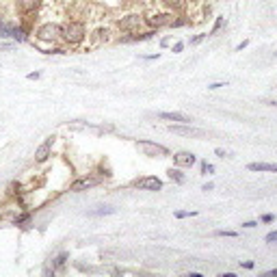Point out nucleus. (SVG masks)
<instances>
[{"label":"nucleus","mask_w":277,"mask_h":277,"mask_svg":"<svg viewBox=\"0 0 277 277\" xmlns=\"http://www.w3.org/2000/svg\"><path fill=\"white\" fill-rule=\"evenodd\" d=\"M188 216H197V210H175V219H188Z\"/></svg>","instance_id":"nucleus-23"},{"label":"nucleus","mask_w":277,"mask_h":277,"mask_svg":"<svg viewBox=\"0 0 277 277\" xmlns=\"http://www.w3.org/2000/svg\"><path fill=\"white\" fill-rule=\"evenodd\" d=\"M215 236H225V238H236L238 232H234V230H216Z\"/></svg>","instance_id":"nucleus-24"},{"label":"nucleus","mask_w":277,"mask_h":277,"mask_svg":"<svg viewBox=\"0 0 277 277\" xmlns=\"http://www.w3.org/2000/svg\"><path fill=\"white\" fill-rule=\"evenodd\" d=\"M167 178L171 180L173 184H184V182H186V175H184L182 167H178V165H175V167H169V169H167Z\"/></svg>","instance_id":"nucleus-18"},{"label":"nucleus","mask_w":277,"mask_h":277,"mask_svg":"<svg viewBox=\"0 0 277 277\" xmlns=\"http://www.w3.org/2000/svg\"><path fill=\"white\" fill-rule=\"evenodd\" d=\"M266 104H269V106H275V108H277V102H266Z\"/></svg>","instance_id":"nucleus-42"},{"label":"nucleus","mask_w":277,"mask_h":277,"mask_svg":"<svg viewBox=\"0 0 277 277\" xmlns=\"http://www.w3.org/2000/svg\"><path fill=\"white\" fill-rule=\"evenodd\" d=\"M173 15L175 13L171 11H152L147 17H143L145 20V26L147 29H154V31H160V29H165V26H169L171 24V20H173Z\"/></svg>","instance_id":"nucleus-7"},{"label":"nucleus","mask_w":277,"mask_h":277,"mask_svg":"<svg viewBox=\"0 0 277 277\" xmlns=\"http://www.w3.org/2000/svg\"><path fill=\"white\" fill-rule=\"evenodd\" d=\"M269 277H277V269H273V271H269V273H266Z\"/></svg>","instance_id":"nucleus-41"},{"label":"nucleus","mask_w":277,"mask_h":277,"mask_svg":"<svg viewBox=\"0 0 277 277\" xmlns=\"http://www.w3.org/2000/svg\"><path fill=\"white\" fill-rule=\"evenodd\" d=\"M184 46H186L184 41H175V44L171 46V52H173V54H180V52L184 50Z\"/></svg>","instance_id":"nucleus-28"},{"label":"nucleus","mask_w":277,"mask_h":277,"mask_svg":"<svg viewBox=\"0 0 277 277\" xmlns=\"http://www.w3.org/2000/svg\"><path fill=\"white\" fill-rule=\"evenodd\" d=\"M33 37L35 44H44V46H52V44H61L59 39V22L46 20L39 22V24L33 29Z\"/></svg>","instance_id":"nucleus-3"},{"label":"nucleus","mask_w":277,"mask_h":277,"mask_svg":"<svg viewBox=\"0 0 277 277\" xmlns=\"http://www.w3.org/2000/svg\"><path fill=\"white\" fill-rule=\"evenodd\" d=\"M186 24H191V20H188L186 15H178V17L173 15V20H171V24H169V29H182V26H186Z\"/></svg>","instance_id":"nucleus-21"},{"label":"nucleus","mask_w":277,"mask_h":277,"mask_svg":"<svg viewBox=\"0 0 277 277\" xmlns=\"http://www.w3.org/2000/svg\"><path fill=\"white\" fill-rule=\"evenodd\" d=\"M262 223H273V221H275V215H262Z\"/></svg>","instance_id":"nucleus-32"},{"label":"nucleus","mask_w":277,"mask_h":277,"mask_svg":"<svg viewBox=\"0 0 277 277\" xmlns=\"http://www.w3.org/2000/svg\"><path fill=\"white\" fill-rule=\"evenodd\" d=\"M215 154L219 156V158H225V156H228V152H225L223 147H216V150H215Z\"/></svg>","instance_id":"nucleus-34"},{"label":"nucleus","mask_w":277,"mask_h":277,"mask_svg":"<svg viewBox=\"0 0 277 277\" xmlns=\"http://www.w3.org/2000/svg\"><path fill=\"white\" fill-rule=\"evenodd\" d=\"M188 0H163V7L171 13H182L186 9Z\"/></svg>","instance_id":"nucleus-16"},{"label":"nucleus","mask_w":277,"mask_h":277,"mask_svg":"<svg viewBox=\"0 0 277 277\" xmlns=\"http://www.w3.org/2000/svg\"><path fill=\"white\" fill-rule=\"evenodd\" d=\"M247 46H249V41H247V39H245V41H241V44L236 46V52H243V50L247 48Z\"/></svg>","instance_id":"nucleus-35"},{"label":"nucleus","mask_w":277,"mask_h":277,"mask_svg":"<svg viewBox=\"0 0 277 277\" xmlns=\"http://www.w3.org/2000/svg\"><path fill=\"white\" fill-rule=\"evenodd\" d=\"M249 171H271V173H277V163H249L247 165Z\"/></svg>","instance_id":"nucleus-19"},{"label":"nucleus","mask_w":277,"mask_h":277,"mask_svg":"<svg viewBox=\"0 0 277 277\" xmlns=\"http://www.w3.org/2000/svg\"><path fill=\"white\" fill-rule=\"evenodd\" d=\"M204 39H208V33H197L195 37H191V41H188V44H191V46H200Z\"/></svg>","instance_id":"nucleus-26"},{"label":"nucleus","mask_w":277,"mask_h":277,"mask_svg":"<svg viewBox=\"0 0 277 277\" xmlns=\"http://www.w3.org/2000/svg\"><path fill=\"white\" fill-rule=\"evenodd\" d=\"M201 191H206V193L215 191V184H212V182H208V184H204V186H201Z\"/></svg>","instance_id":"nucleus-37"},{"label":"nucleus","mask_w":277,"mask_h":277,"mask_svg":"<svg viewBox=\"0 0 277 277\" xmlns=\"http://www.w3.org/2000/svg\"><path fill=\"white\" fill-rule=\"evenodd\" d=\"M169 41H171V39H169V37H165V39L160 41V46H163V48H167V46H169Z\"/></svg>","instance_id":"nucleus-39"},{"label":"nucleus","mask_w":277,"mask_h":277,"mask_svg":"<svg viewBox=\"0 0 277 277\" xmlns=\"http://www.w3.org/2000/svg\"><path fill=\"white\" fill-rule=\"evenodd\" d=\"M275 57H277V52H275Z\"/></svg>","instance_id":"nucleus-43"},{"label":"nucleus","mask_w":277,"mask_h":277,"mask_svg":"<svg viewBox=\"0 0 277 277\" xmlns=\"http://www.w3.org/2000/svg\"><path fill=\"white\" fill-rule=\"evenodd\" d=\"M158 119H163V122H173V123H191L193 119L188 117L186 113H180V110H169V113H158L156 115Z\"/></svg>","instance_id":"nucleus-15"},{"label":"nucleus","mask_w":277,"mask_h":277,"mask_svg":"<svg viewBox=\"0 0 277 277\" xmlns=\"http://www.w3.org/2000/svg\"><path fill=\"white\" fill-rule=\"evenodd\" d=\"M41 2H44V0H13V7H15L17 20H20L22 24L35 29V20H37L35 15H39Z\"/></svg>","instance_id":"nucleus-2"},{"label":"nucleus","mask_w":277,"mask_h":277,"mask_svg":"<svg viewBox=\"0 0 277 277\" xmlns=\"http://www.w3.org/2000/svg\"><path fill=\"white\" fill-rule=\"evenodd\" d=\"M13 46H15V41H9V44H0V52H9V50H13Z\"/></svg>","instance_id":"nucleus-30"},{"label":"nucleus","mask_w":277,"mask_h":277,"mask_svg":"<svg viewBox=\"0 0 277 277\" xmlns=\"http://www.w3.org/2000/svg\"><path fill=\"white\" fill-rule=\"evenodd\" d=\"M135 143H137V147H141L147 158H167V156H171L169 147H165L163 143L150 141V138H135Z\"/></svg>","instance_id":"nucleus-4"},{"label":"nucleus","mask_w":277,"mask_h":277,"mask_svg":"<svg viewBox=\"0 0 277 277\" xmlns=\"http://www.w3.org/2000/svg\"><path fill=\"white\" fill-rule=\"evenodd\" d=\"M115 212H117V208L115 206L104 204V206H98L95 210H89L87 212V216H106V215H115Z\"/></svg>","instance_id":"nucleus-20"},{"label":"nucleus","mask_w":277,"mask_h":277,"mask_svg":"<svg viewBox=\"0 0 277 277\" xmlns=\"http://www.w3.org/2000/svg\"><path fill=\"white\" fill-rule=\"evenodd\" d=\"M156 33H158V31H154V29L137 31V33L122 35L117 41H122V44H137V41H150V39H154V37H156Z\"/></svg>","instance_id":"nucleus-11"},{"label":"nucleus","mask_w":277,"mask_h":277,"mask_svg":"<svg viewBox=\"0 0 277 277\" xmlns=\"http://www.w3.org/2000/svg\"><path fill=\"white\" fill-rule=\"evenodd\" d=\"M169 132H173V135H182V137H206V130H201V128H193L191 123H173V126H169Z\"/></svg>","instance_id":"nucleus-12"},{"label":"nucleus","mask_w":277,"mask_h":277,"mask_svg":"<svg viewBox=\"0 0 277 277\" xmlns=\"http://www.w3.org/2000/svg\"><path fill=\"white\" fill-rule=\"evenodd\" d=\"M256 221H245V223H243V228H247V230H253V228H256Z\"/></svg>","instance_id":"nucleus-36"},{"label":"nucleus","mask_w":277,"mask_h":277,"mask_svg":"<svg viewBox=\"0 0 277 277\" xmlns=\"http://www.w3.org/2000/svg\"><path fill=\"white\" fill-rule=\"evenodd\" d=\"M173 158V165H178V167H186V169H191L193 165L197 163V156L193 154V152H186V150H180V152H175V154L171 156Z\"/></svg>","instance_id":"nucleus-13"},{"label":"nucleus","mask_w":277,"mask_h":277,"mask_svg":"<svg viewBox=\"0 0 277 277\" xmlns=\"http://www.w3.org/2000/svg\"><path fill=\"white\" fill-rule=\"evenodd\" d=\"M67 260H69V253H67V251H61V253H57V256H54L52 260H50V266H52V269L59 273V271L65 269Z\"/></svg>","instance_id":"nucleus-17"},{"label":"nucleus","mask_w":277,"mask_h":277,"mask_svg":"<svg viewBox=\"0 0 277 277\" xmlns=\"http://www.w3.org/2000/svg\"><path fill=\"white\" fill-rule=\"evenodd\" d=\"M188 277H201V273H197V271H191V273H188Z\"/></svg>","instance_id":"nucleus-40"},{"label":"nucleus","mask_w":277,"mask_h":277,"mask_svg":"<svg viewBox=\"0 0 277 277\" xmlns=\"http://www.w3.org/2000/svg\"><path fill=\"white\" fill-rule=\"evenodd\" d=\"M264 241H266V243H277V230H275V232H269V234H266Z\"/></svg>","instance_id":"nucleus-31"},{"label":"nucleus","mask_w":277,"mask_h":277,"mask_svg":"<svg viewBox=\"0 0 277 277\" xmlns=\"http://www.w3.org/2000/svg\"><path fill=\"white\" fill-rule=\"evenodd\" d=\"M200 169H201V173H204V175H208V173L215 171V165H210L208 160H201V163H200Z\"/></svg>","instance_id":"nucleus-25"},{"label":"nucleus","mask_w":277,"mask_h":277,"mask_svg":"<svg viewBox=\"0 0 277 277\" xmlns=\"http://www.w3.org/2000/svg\"><path fill=\"white\" fill-rule=\"evenodd\" d=\"M143 24H145L143 15H138V13H128V15L119 17V20L115 22V29H117L122 35H128V33H137V31H141Z\"/></svg>","instance_id":"nucleus-5"},{"label":"nucleus","mask_w":277,"mask_h":277,"mask_svg":"<svg viewBox=\"0 0 277 277\" xmlns=\"http://www.w3.org/2000/svg\"><path fill=\"white\" fill-rule=\"evenodd\" d=\"M26 78H29V80H39L41 72H31V74H26Z\"/></svg>","instance_id":"nucleus-33"},{"label":"nucleus","mask_w":277,"mask_h":277,"mask_svg":"<svg viewBox=\"0 0 277 277\" xmlns=\"http://www.w3.org/2000/svg\"><path fill=\"white\" fill-rule=\"evenodd\" d=\"M223 26H225V17H223V15H219V17H216V20H215V26H212V29H210V33H208V37L216 35L221 29H223Z\"/></svg>","instance_id":"nucleus-22"},{"label":"nucleus","mask_w":277,"mask_h":277,"mask_svg":"<svg viewBox=\"0 0 277 277\" xmlns=\"http://www.w3.org/2000/svg\"><path fill=\"white\" fill-rule=\"evenodd\" d=\"M138 59H143V61H158V59H160V52H154V54H138Z\"/></svg>","instance_id":"nucleus-27"},{"label":"nucleus","mask_w":277,"mask_h":277,"mask_svg":"<svg viewBox=\"0 0 277 277\" xmlns=\"http://www.w3.org/2000/svg\"><path fill=\"white\" fill-rule=\"evenodd\" d=\"M87 39H89V48H100L115 39V29L113 26H98L95 31H91Z\"/></svg>","instance_id":"nucleus-6"},{"label":"nucleus","mask_w":277,"mask_h":277,"mask_svg":"<svg viewBox=\"0 0 277 277\" xmlns=\"http://www.w3.org/2000/svg\"><path fill=\"white\" fill-rule=\"evenodd\" d=\"M221 87H228V82H210V85H208V89L216 91V89H221Z\"/></svg>","instance_id":"nucleus-29"},{"label":"nucleus","mask_w":277,"mask_h":277,"mask_svg":"<svg viewBox=\"0 0 277 277\" xmlns=\"http://www.w3.org/2000/svg\"><path fill=\"white\" fill-rule=\"evenodd\" d=\"M54 143H57V137L50 135L44 143H41L39 147H37V150H35V163H37V165L48 163L50 156H52V147H54Z\"/></svg>","instance_id":"nucleus-10"},{"label":"nucleus","mask_w":277,"mask_h":277,"mask_svg":"<svg viewBox=\"0 0 277 277\" xmlns=\"http://www.w3.org/2000/svg\"><path fill=\"white\" fill-rule=\"evenodd\" d=\"M87 37H89L87 22H82V20L59 22V39H61V44L65 48H80Z\"/></svg>","instance_id":"nucleus-1"},{"label":"nucleus","mask_w":277,"mask_h":277,"mask_svg":"<svg viewBox=\"0 0 277 277\" xmlns=\"http://www.w3.org/2000/svg\"><path fill=\"white\" fill-rule=\"evenodd\" d=\"M241 266H243V269H253V262H251V260H247V262H241Z\"/></svg>","instance_id":"nucleus-38"},{"label":"nucleus","mask_w":277,"mask_h":277,"mask_svg":"<svg viewBox=\"0 0 277 277\" xmlns=\"http://www.w3.org/2000/svg\"><path fill=\"white\" fill-rule=\"evenodd\" d=\"M98 184H102V178L100 175H80V178H76L72 184H69V191L72 193H82V191H89V188L98 186Z\"/></svg>","instance_id":"nucleus-9"},{"label":"nucleus","mask_w":277,"mask_h":277,"mask_svg":"<svg viewBox=\"0 0 277 277\" xmlns=\"http://www.w3.org/2000/svg\"><path fill=\"white\" fill-rule=\"evenodd\" d=\"M130 186L138 188V191H150V193H158L165 188V182L160 178H156V175H141V178L132 180Z\"/></svg>","instance_id":"nucleus-8"},{"label":"nucleus","mask_w":277,"mask_h":277,"mask_svg":"<svg viewBox=\"0 0 277 277\" xmlns=\"http://www.w3.org/2000/svg\"><path fill=\"white\" fill-rule=\"evenodd\" d=\"M33 215H35L33 210H26V208H22L20 212H15V215L9 219V223L15 225V228H26V225L33 221Z\"/></svg>","instance_id":"nucleus-14"}]
</instances>
